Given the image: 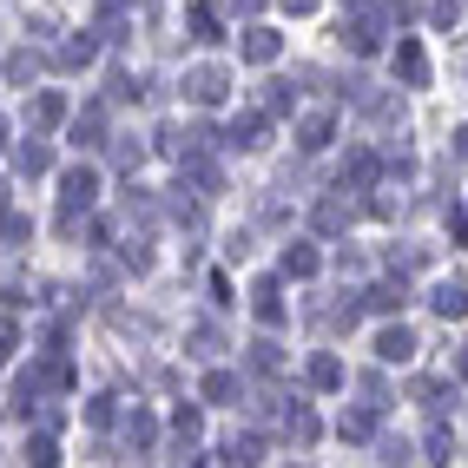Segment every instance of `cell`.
Masks as SVG:
<instances>
[{
    "label": "cell",
    "instance_id": "cell-1",
    "mask_svg": "<svg viewBox=\"0 0 468 468\" xmlns=\"http://www.w3.org/2000/svg\"><path fill=\"white\" fill-rule=\"evenodd\" d=\"M73 205H93V172H73V178H66V211H73Z\"/></svg>",
    "mask_w": 468,
    "mask_h": 468
},
{
    "label": "cell",
    "instance_id": "cell-2",
    "mask_svg": "<svg viewBox=\"0 0 468 468\" xmlns=\"http://www.w3.org/2000/svg\"><path fill=\"white\" fill-rule=\"evenodd\" d=\"M462 304H468L462 284H443V290H435V310H443V317H462Z\"/></svg>",
    "mask_w": 468,
    "mask_h": 468
},
{
    "label": "cell",
    "instance_id": "cell-3",
    "mask_svg": "<svg viewBox=\"0 0 468 468\" xmlns=\"http://www.w3.org/2000/svg\"><path fill=\"white\" fill-rule=\"evenodd\" d=\"M191 93H198V99H218V93H225V79H218V73H191Z\"/></svg>",
    "mask_w": 468,
    "mask_h": 468
},
{
    "label": "cell",
    "instance_id": "cell-4",
    "mask_svg": "<svg viewBox=\"0 0 468 468\" xmlns=\"http://www.w3.org/2000/svg\"><path fill=\"white\" fill-rule=\"evenodd\" d=\"M409 343H416V337H409V330H390V337H382L376 350H382V356H409Z\"/></svg>",
    "mask_w": 468,
    "mask_h": 468
},
{
    "label": "cell",
    "instance_id": "cell-5",
    "mask_svg": "<svg viewBox=\"0 0 468 468\" xmlns=\"http://www.w3.org/2000/svg\"><path fill=\"white\" fill-rule=\"evenodd\" d=\"M462 152H468V126H462Z\"/></svg>",
    "mask_w": 468,
    "mask_h": 468
}]
</instances>
